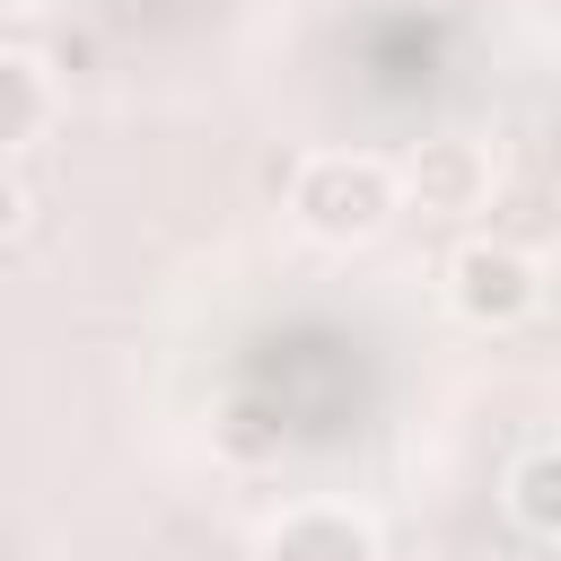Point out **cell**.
Masks as SVG:
<instances>
[{
    "instance_id": "cell-3",
    "label": "cell",
    "mask_w": 561,
    "mask_h": 561,
    "mask_svg": "<svg viewBox=\"0 0 561 561\" xmlns=\"http://www.w3.org/2000/svg\"><path fill=\"white\" fill-rule=\"evenodd\" d=\"M394 193H412L421 210L465 219V210H482V202H491V149H482V140H421V149L403 158Z\"/></svg>"
},
{
    "instance_id": "cell-5",
    "label": "cell",
    "mask_w": 561,
    "mask_h": 561,
    "mask_svg": "<svg viewBox=\"0 0 561 561\" xmlns=\"http://www.w3.org/2000/svg\"><path fill=\"white\" fill-rule=\"evenodd\" d=\"M44 123H53V79H44V61L0 44V149H26Z\"/></svg>"
},
{
    "instance_id": "cell-6",
    "label": "cell",
    "mask_w": 561,
    "mask_h": 561,
    "mask_svg": "<svg viewBox=\"0 0 561 561\" xmlns=\"http://www.w3.org/2000/svg\"><path fill=\"white\" fill-rule=\"evenodd\" d=\"M552 482H561V456H552V447H526V456L508 465V517H517V535H526V543H552V535H561Z\"/></svg>"
},
{
    "instance_id": "cell-8",
    "label": "cell",
    "mask_w": 561,
    "mask_h": 561,
    "mask_svg": "<svg viewBox=\"0 0 561 561\" xmlns=\"http://www.w3.org/2000/svg\"><path fill=\"white\" fill-rule=\"evenodd\" d=\"M438 9H465V0H438Z\"/></svg>"
},
{
    "instance_id": "cell-1",
    "label": "cell",
    "mask_w": 561,
    "mask_h": 561,
    "mask_svg": "<svg viewBox=\"0 0 561 561\" xmlns=\"http://www.w3.org/2000/svg\"><path fill=\"white\" fill-rule=\"evenodd\" d=\"M394 210H403L394 167L368 158V149H324V158H307L289 175V219L316 245H368V237H386Z\"/></svg>"
},
{
    "instance_id": "cell-2",
    "label": "cell",
    "mask_w": 561,
    "mask_h": 561,
    "mask_svg": "<svg viewBox=\"0 0 561 561\" xmlns=\"http://www.w3.org/2000/svg\"><path fill=\"white\" fill-rule=\"evenodd\" d=\"M447 307H456L465 324L508 333V324H526V316L543 307V263H535L526 245H508V237H465V245L447 254Z\"/></svg>"
},
{
    "instance_id": "cell-7",
    "label": "cell",
    "mask_w": 561,
    "mask_h": 561,
    "mask_svg": "<svg viewBox=\"0 0 561 561\" xmlns=\"http://www.w3.org/2000/svg\"><path fill=\"white\" fill-rule=\"evenodd\" d=\"M18 219H26V184L0 175V237H18Z\"/></svg>"
},
{
    "instance_id": "cell-4",
    "label": "cell",
    "mask_w": 561,
    "mask_h": 561,
    "mask_svg": "<svg viewBox=\"0 0 561 561\" xmlns=\"http://www.w3.org/2000/svg\"><path fill=\"white\" fill-rule=\"evenodd\" d=\"M263 561H377V535H368V517L316 500V508H289L263 535Z\"/></svg>"
}]
</instances>
